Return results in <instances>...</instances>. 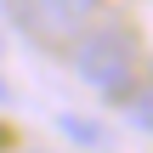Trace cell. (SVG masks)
<instances>
[{"label": "cell", "mask_w": 153, "mask_h": 153, "mask_svg": "<svg viewBox=\"0 0 153 153\" xmlns=\"http://www.w3.org/2000/svg\"><path fill=\"white\" fill-rule=\"evenodd\" d=\"M74 74L91 91H102V97H125L131 74H136V40H131V28H119V23L85 28L74 40Z\"/></svg>", "instance_id": "1"}, {"label": "cell", "mask_w": 153, "mask_h": 153, "mask_svg": "<svg viewBox=\"0 0 153 153\" xmlns=\"http://www.w3.org/2000/svg\"><path fill=\"white\" fill-rule=\"evenodd\" d=\"M6 17L17 28H28L34 40H68L85 28V17L102 6V0H0Z\"/></svg>", "instance_id": "2"}, {"label": "cell", "mask_w": 153, "mask_h": 153, "mask_svg": "<svg viewBox=\"0 0 153 153\" xmlns=\"http://www.w3.org/2000/svg\"><path fill=\"white\" fill-rule=\"evenodd\" d=\"M131 119H136V125L153 136V79L142 85V91H131Z\"/></svg>", "instance_id": "3"}, {"label": "cell", "mask_w": 153, "mask_h": 153, "mask_svg": "<svg viewBox=\"0 0 153 153\" xmlns=\"http://www.w3.org/2000/svg\"><path fill=\"white\" fill-rule=\"evenodd\" d=\"M57 125H62V131H68V136H85V142H97V125H85V119H68V114H62V119H57Z\"/></svg>", "instance_id": "4"}]
</instances>
